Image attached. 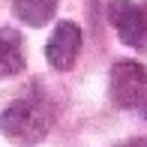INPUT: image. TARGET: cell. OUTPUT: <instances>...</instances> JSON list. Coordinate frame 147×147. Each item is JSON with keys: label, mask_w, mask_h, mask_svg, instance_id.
<instances>
[{"label": "cell", "mask_w": 147, "mask_h": 147, "mask_svg": "<svg viewBox=\"0 0 147 147\" xmlns=\"http://www.w3.org/2000/svg\"><path fill=\"white\" fill-rule=\"evenodd\" d=\"M51 108L36 96L27 99H15L12 105H6L0 114V132L9 141L21 144V147H33L39 144L45 135L51 132Z\"/></svg>", "instance_id": "6da1fadb"}, {"label": "cell", "mask_w": 147, "mask_h": 147, "mask_svg": "<svg viewBox=\"0 0 147 147\" xmlns=\"http://www.w3.org/2000/svg\"><path fill=\"white\" fill-rule=\"evenodd\" d=\"M111 102L120 108H141L147 105V69L135 60H117L108 78Z\"/></svg>", "instance_id": "7a4b0ae2"}, {"label": "cell", "mask_w": 147, "mask_h": 147, "mask_svg": "<svg viewBox=\"0 0 147 147\" xmlns=\"http://www.w3.org/2000/svg\"><path fill=\"white\" fill-rule=\"evenodd\" d=\"M108 18L114 24L117 36L129 48H141L147 42V27H144V9L135 6L132 0H111L108 3Z\"/></svg>", "instance_id": "3957f363"}, {"label": "cell", "mask_w": 147, "mask_h": 147, "mask_svg": "<svg viewBox=\"0 0 147 147\" xmlns=\"http://www.w3.org/2000/svg\"><path fill=\"white\" fill-rule=\"evenodd\" d=\"M78 51H81V27L72 21H60L54 33H51L48 45H45V57L54 66L57 72H66L72 63L78 60Z\"/></svg>", "instance_id": "277c9868"}, {"label": "cell", "mask_w": 147, "mask_h": 147, "mask_svg": "<svg viewBox=\"0 0 147 147\" xmlns=\"http://www.w3.org/2000/svg\"><path fill=\"white\" fill-rule=\"evenodd\" d=\"M27 57H24V42L15 27H0V78H12L24 72Z\"/></svg>", "instance_id": "5b68a950"}, {"label": "cell", "mask_w": 147, "mask_h": 147, "mask_svg": "<svg viewBox=\"0 0 147 147\" xmlns=\"http://www.w3.org/2000/svg\"><path fill=\"white\" fill-rule=\"evenodd\" d=\"M12 12L30 27H45L57 12V0H12Z\"/></svg>", "instance_id": "8992f818"}, {"label": "cell", "mask_w": 147, "mask_h": 147, "mask_svg": "<svg viewBox=\"0 0 147 147\" xmlns=\"http://www.w3.org/2000/svg\"><path fill=\"white\" fill-rule=\"evenodd\" d=\"M120 147H147L144 141H126V144H120Z\"/></svg>", "instance_id": "52a82bcc"}, {"label": "cell", "mask_w": 147, "mask_h": 147, "mask_svg": "<svg viewBox=\"0 0 147 147\" xmlns=\"http://www.w3.org/2000/svg\"><path fill=\"white\" fill-rule=\"evenodd\" d=\"M144 27H147V6H144Z\"/></svg>", "instance_id": "ba28073f"}]
</instances>
